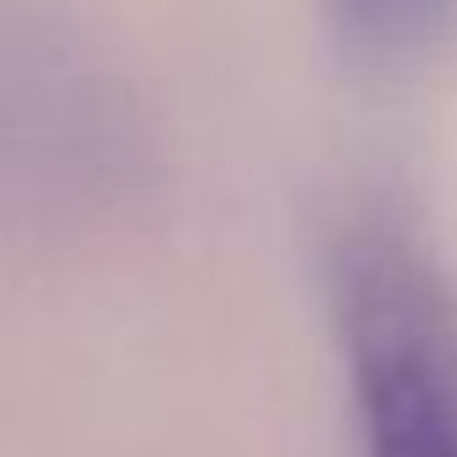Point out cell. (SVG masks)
I'll use <instances>...</instances> for the list:
<instances>
[{"label": "cell", "mask_w": 457, "mask_h": 457, "mask_svg": "<svg viewBox=\"0 0 457 457\" xmlns=\"http://www.w3.org/2000/svg\"><path fill=\"white\" fill-rule=\"evenodd\" d=\"M339 12L371 49L403 54L446 33V22L457 17V0H339Z\"/></svg>", "instance_id": "7a4b0ae2"}, {"label": "cell", "mask_w": 457, "mask_h": 457, "mask_svg": "<svg viewBox=\"0 0 457 457\" xmlns=\"http://www.w3.org/2000/svg\"><path fill=\"white\" fill-rule=\"evenodd\" d=\"M328 307L366 457H457V291L393 220L334 243Z\"/></svg>", "instance_id": "6da1fadb"}]
</instances>
